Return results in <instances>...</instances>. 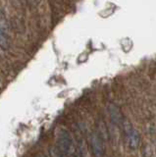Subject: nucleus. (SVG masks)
Masks as SVG:
<instances>
[{
    "label": "nucleus",
    "mask_w": 156,
    "mask_h": 157,
    "mask_svg": "<svg viewBox=\"0 0 156 157\" xmlns=\"http://www.w3.org/2000/svg\"><path fill=\"white\" fill-rule=\"evenodd\" d=\"M57 145L62 154L74 157L77 154V147L73 140L71 134L65 129H61L57 135Z\"/></svg>",
    "instance_id": "obj_1"
},
{
    "label": "nucleus",
    "mask_w": 156,
    "mask_h": 157,
    "mask_svg": "<svg viewBox=\"0 0 156 157\" xmlns=\"http://www.w3.org/2000/svg\"><path fill=\"white\" fill-rule=\"evenodd\" d=\"M122 129H123L125 136L127 137V140H128V145L131 149H136L140 144V135L139 132L136 131L135 128L131 126V123L124 118L123 122L121 124Z\"/></svg>",
    "instance_id": "obj_2"
},
{
    "label": "nucleus",
    "mask_w": 156,
    "mask_h": 157,
    "mask_svg": "<svg viewBox=\"0 0 156 157\" xmlns=\"http://www.w3.org/2000/svg\"><path fill=\"white\" fill-rule=\"evenodd\" d=\"M89 146L90 150L94 157H104L105 155V144L102 137L92 132L89 137Z\"/></svg>",
    "instance_id": "obj_3"
},
{
    "label": "nucleus",
    "mask_w": 156,
    "mask_h": 157,
    "mask_svg": "<svg viewBox=\"0 0 156 157\" xmlns=\"http://www.w3.org/2000/svg\"><path fill=\"white\" fill-rule=\"evenodd\" d=\"M108 112H109V115H110L111 120L113 121L115 124L121 126L122 122H123L125 117L122 115V113L118 109V107L115 106L114 104H110L108 106Z\"/></svg>",
    "instance_id": "obj_4"
},
{
    "label": "nucleus",
    "mask_w": 156,
    "mask_h": 157,
    "mask_svg": "<svg viewBox=\"0 0 156 157\" xmlns=\"http://www.w3.org/2000/svg\"><path fill=\"white\" fill-rule=\"evenodd\" d=\"M9 46H10V43H9V38L6 34L5 29L0 25V47L3 50H7Z\"/></svg>",
    "instance_id": "obj_5"
},
{
    "label": "nucleus",
    "mask_w": 156,
    "mask_h": 157,
    "mask_svg": "<svg viewBox=\"0 0 156 157\" xmlns=\"http://www.w3.org/2000/svg\"><path fill=\"white\" fill-rule=\"evenodd\" d=\"M50 157H63V154H62V152L58 149V147H51Z\"/></svg>",
    "instance_id": "obj_6"
},
{
    "label": "nucleus",
    "mask_w": 156,
    "mask_h": 157,
    "mask_svg": "<svg viewBox=\"0 0 156 157\" xmlns=\"http://www.w3.org/2000/svg\"><path fill=\"white\" fill-rule=\"evenodd\" d=\"M28 1L30 3H32V4H37L38 2L40 1V0H28Z\"/></svg>",
    "instance_id": "obj_7"
}]
</instances>
